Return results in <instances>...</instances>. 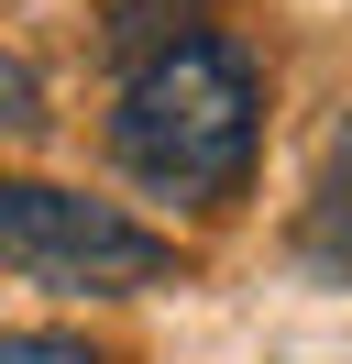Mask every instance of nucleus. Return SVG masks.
Instances as JSON below:
<instances>
[{"label":"nucleus","instance_id":"obj_1","mask_svg":"<svg viewBox=\"0 0 352 364\" xmlns=\"http://www.w3.org/2000/svg\"><path fill=\"white\" fill-rule=\"evenodd\" d=\"M264 144V77L231 33H165L143 67L121 77V111H110V155H121L132 188L154 199L220 210L242 199Z\"/></svg>","mask_w":352,"mask_h":364},{"label":"nucleus","instance_id":"obj_2","mask_svg":"<svg viewBox=\"0 0 352 364\" xmlns=\"http://www.w3.org/2000/svg\"><path fill=\"white\" fill-rule=\"evenodd\" d=\"M0 265L33 287H66V298H132L154 276H176V243L55 177H0Z\"/></svg>","mask_w":352,"mask_h":364},{"label":"nucleus","instance_id":"obj_3","mask_svg":"<svg viewBox=\"0 0 352 364\" xmlns=\"http://www.w3.org/2000/svg\"><path fill=\"white\" fill-rule=\"evenodd\" d=\"M297 243L319 254V265H352V122L330 133V155H319V188H308V221H297Z\"/></svg>","mask_w":352,"mask_h":364},{"label":"nucleus","instance_id":"obj_4","mask_svg":"<svg viewBox=\"0 0 352 364\" xmlns=\"http://www.w3.org/2000/svg\"><path fill=\"white\" fill-rule=\"evenodd\" d=\"M0 133H44V77L0 45Z\"/></svg>","mask_w":352,"mask_h":364},{"label":"nucleus","instance_id":"obj_5","mask_svg":"<svg viewBox=\"0 0 352 364\" xmlns=\"http://www.w3.org/2000/svg\"><path fill=\"white\" fill-rule=\"evenodd\" d=\"M0 364H99L77 331H0Z\"/></svg>","mask_w":352,"mask_h":364}]
</instances>
